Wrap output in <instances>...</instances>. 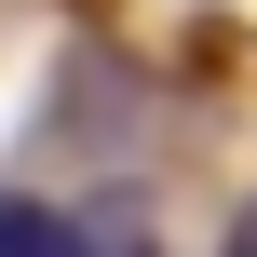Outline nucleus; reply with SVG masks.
<instances>
[{
    "instance_id": "2",
    "label": "nucleus",
    "mask_w": 257,
    "mask_h": 257,
    "mask_svg": "<svg viewBox=\"0 0 257 257\" xmlns=\"http://www.w3.org/2000/svg\"><path fill=\"white\" fill-rule=\"evenodd\" d=\"M217 257H257V203H244V217H230V244H217Z\"/></svg>"
},
{
    "instance_id": "3",
    "label": "nucleus",
    "mask_w": 257,
    "mask_h": 257,
    "mask_svg": "<svg viewBox=\"0 0 257 257\" xmlns=\"http://www.w3.org/2000/svg\"><path fill=\"white\" fill-rule=\"evenodd\" d=\"M81 257H149V244H81Z\"/></svg>"
},
{
    "instance_id": "1",
    "label": "nucleus",
    "mask_w": 257,
    "mask_h": 257,
    "mask_svg": "<svg viewBox=\"0 0 257 257\" xmlns=\"http://www.w3.org/2000/svg\"><path fill=\"white\" fill-rule=\"evenodd\" d=\"M0 257H81V230L54 203H0Z\"/></svg>"
}]
</instances>
